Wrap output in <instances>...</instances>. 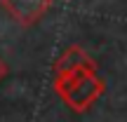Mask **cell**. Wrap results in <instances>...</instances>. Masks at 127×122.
I'll list each match as a JSON object with an SVG mask.
<instances>
[{"instance_id": "6da1fadb", "label": "cell", "mask_w": 127, "mask_h": 122, "mask_svg": "<svg viewBox=\"0 0 127 122\" xmlns=\"http://www.w3.org/2000/svg\"><path fill=\"white\" fill-rule=\"evenodd\" d=\"M54 89L61 101L75 113L90 110L106 89L96 63L82 47L71 45L54 63Z\"/></svg>"}, {"instance_id": "7a4b0ae2", "label": "cell", "mask_w": 127, "mask_h": 122, "mask_svg": "<svg viewBox=\"0 0 127 122\" xmlns=\"http://www.w3.org/2000/svg\"><path fill=\"white\" fill-rule=\"evenodd\" d=\"M0 5L14 21L31 26L42 19V14L50 9L52 0H0Z\"/></svg>"}, {"instance_id": "3957f363", "label": "cell", "mask_w": 127, "mask_h": 122, "mask_svg": "<svg viewBox=\"0 0 127 122\" xmlns=\"http://www.w3.org/2000/svg\"><path fill=\"white\" fill-rule=\"evenodd\" d=\"M5 75H7V63H5L2 59H0V80H2Z\"/></svg>"}]
</instances>
